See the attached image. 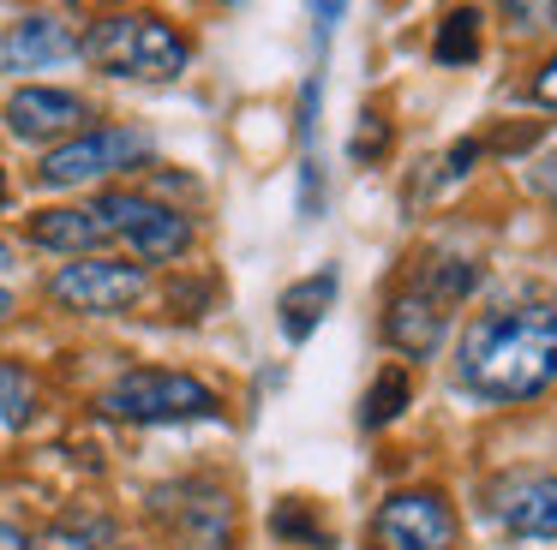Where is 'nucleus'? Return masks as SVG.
<instances>
[{
    "instance_id": "nucleus-15",
    "label": "nucleus",
    "mask_w": 557,
    "mask_h": 550,
    "mask_svg": "<svg viewBox=\"0 0 557 550\" xmlns=\"http://www.w3.org/2000/svg\"><path fill=\"white\" fill-rule=\"evenodd\" d=\"M408 407H413V371L408 365H384L372 377V389H366V401H360V425L384 430V425H396Z\"/></svg>"
},
{
    "instance_id": "nucleus-19",
    "label": "nucleus",
    "mask_w": 557,
    "mask_h": 550,
    "mask_svg": "<svg viewBox=\"0 0 557 550\" xmlns=\"http://www.w3.org/2000/svg\"><path fill=\"white\" fill-rule=\"evenodd\" d=\"M270 526H276V538H294V545H306V550H330V533H324L318 521H306V502H300V497L282 502Z\"/></svg>"
},
{
    "instance_id": "nucleus-2",
    "label": "nucleus",
    "mask_w": 557,
    "mask_h": 550,
    "mask_svg": "<svg viewBox=\"0 0 557 550\" xmlns=\"http://www.w3.org/2000/svg\"><path fill=\"white\" fill-rule=\"evenodd\" d=\"M78 54L109 78H138V84H169L186 72L193 42L157 12H109L78 36Z\"/></svg>"
},
{
    "instance_id": "nucleus-27",
    "label": "nucleus",
    "mask_w": 557,
    "mask_h": 550,
    "mask_svg": "<svg viewBox=\"0 0 557 550\" xmlns=\"http://www.w3.org/2000/svg\"><path fill=\"white\" fill-rule=\"evenodd\" d=\"M7 263H13V246H7V239H0V270H7Z\"/></svg>"
},
{
    "instance_id": "nucleus-3",
    "label": "nucleus",
    "mask_w": 557,
    "mask_h": 550,
    "mask_svg": "<svg viewBox=\"0 0 557 550\" xmlns=\"http://www.w3.org/2000/svg\"><path fill=\"white\" fill-rule=\"evenodd\" d=\"M480 287V270L468 258H437L425 263V275L413 287H401L384 311V341L396 347L401 359H432L449 335V317L456 305Z\"/></svg>"
},
{
    "instance_id": "nucleus-14",
    "label": "nucleus",
    "mask_w": 557,
    "mask_h": 550,
    "mask_svg": "<svg viewBox=\"0 0 557 550\" xmlns=\"http://www.w3.org/2000/svg\"><path fill=\"white\" fill-rule=\"evenodd\" d=\"M330 305H336V270H318V275H306V282H294L288 293L276 299L282 335H288V341H312L318 323L330 317Z\"/></svg>"
},
{
    "instance_id": "nucleus-7",
    "label": "nucleus",
    "mask_w": 557,
    "mask_h": 550,
    "mask_svg": "<svg viewBox=\"0 0 557 550\" xmlns=\"http://www.w3.org/2000/svg\"><path fill=\"white\" fill-rule=\"evenodd\" d=\"M150 155V138L133 126H85L73 132L66 143H54L49 155H42L37 179L42 186H90V179H109L121 174V167H138Z\"/></svg>"
},
{
    "instance_id": "nucleus-25",
    "label": "nucleus",
    "mask_w": 557,
    "mask_h": 550,
    "mask_svg": "<svg viewBox=\"0 0 557 550\" xmlns=\"http://www.w3.org/2000/svg\"><path fill=\"white\" fill-rule=\"evenodd\" d=\"M473 155H480V143H456V150H449V174H468Z\"/></svg>"
},
{
    "instance_id": "nucleus-8",
    "label": "nucleus",
    "mask_w": 557,
    "mask_h": 550,
    "mask_svg": "<svg viewBox=\"0 0 557 550\" xmlns=\"http://www.w3.org/2000/svg\"><path fill=\"white\" fill-rule=\"evenodd\" d=\"M145 263H114V258H73L49 275V299L73 317H114L145 299Z\"/></svg>"
},
{
    "instance_id": "nucleus-18",
    "label": "nucleus",
    "mask_w": 557,
    "mask_h": 550,
    "mask_svg": "<svg viewBox=\"0 0 557 550\" xmlns=\"http://www.w3.org/2000/svg\"><path fill=\"white\" fill-rule=\"evenodd\" d=\"M30 550H133L121 533H114V521H102V514H78V521H61L42 545Z\"/></svg>"
},
{
    "instance_id": "nucleus-6",
    "label": "nucleus",
    "mask_w": 557,
    "mask_h": 550,
    "mask_svg": "<svg viewBox=\"0 0 557 550\" xmlns=\"http://www.w3.org/2000/svg\"><path fill=\"white\" fill-rule=\"evenodd\" d=\"M150 514L162 521L174 550H234V497L216 478H181L157 490Z\"/></svg>"
},
{
    "instance_id": "nucleus-13",
    "label": "nucleus",
    "mask_w": 557,
    "mask_h": 550,
    "mask_svg": "<svg viewBox=\"0 0 557 550\" xmlns=\"http://www.w3.org/2000/svg\"><path fill=\"white\" fill-rule=\"evenodd\" d=\"M30 246L42 251H61V258H97L102 246H109V227H102V215L90 210V203H54V210H37L25 222Z\"/></svg>"
},
{
    "instance_id": "nucleus-26",
    "label": "nucleus",
    "mask_w": 557,
    "mask_h": 550,
    "mask_svg": "<svg viewBox=\"0 0 557 550\" xmlns=\"http://www.w3.org/2000/svg\"><path fill=\"white\" fill-rule=\"evenodd\" d=\"M13 317V287H0V323Z\"/></svg>"
},
{
    "instance_id": "nucleus-16",
    "label": "nucleus",
    "mask_w": 557,
    "mask_h": 550,
    "mask_svg": "<svg viewBox=\"0 0 557 550\" xmlns=\"http://www.w3.org/2000/svg\"><path fill=\"white\" fill-rule=\"evenodd\" d=\"M42 407V389H37V371L18 365V359H0V425L7 430H25Z\"/></svg>"
},
{
    "instance_id": "nucleus-1",
    "label": "nucleus",
    "mask_w": 557,
    "mask_h": 550,
    "mask_svg": "<svg viewBox=\"0 0 557 550\" xmlns=\"http://www.w3.org/2000/svg\"><path fill=\"white\" fill-rule=\"evenodd\" d=\"M456 377L480 401H533L557 383V311L509 305L485 311L461 335Z\"/></svg>"
},
{
    "instance_id": "nucleus-22",
    "label": "nucleus",
    "mask_w": 557,
    "mask_h": 550,
    "mask_svg": "<svg viewBox=\"0 0 557 550\" xmlns=\"http://www.w3.org/2000/svg\"><path fill=\"white\" fill-rule=\"evenodd\" d=\"M533 102L557 108V54H545V66L533 72Z\"/></svg>"
},
{
    "instance_id": "nucleus-28",
    "label": "nucleus",
    "mask_w": 557,
    "mask_h": 550,
    "mask_svg": "<svg viewBox=\"0 0 557 550\" xmlns=\"http://www.w3.org/2000/svg\"><path fill=\"white\" fill-rule=\"evenodd\" d=\"M0 203H7V174H0Z\"/></svg>"
},
{
    "instance_id": "nucleus-5",
    "label": "nucleus",
    "mask_w": 557,
    "mask_h": 550,
    "mask_svg": "<svg viewBox=\"0 0 557 550\" xmlns=\"http://www.w3.org/2000/svg\"><path fill=\"white\" fill-rule=\"evenodd\" d=\"M90 210L102 215L109 239H126V246H133L138 263H174V258H186L193 239H198L193 215H181L174 203H162V198H145V191H126V186L102 191Z\"/></svg>"
},
{
    "instance_id": "nucleus-10",
    "label": "nucleus",
    "mask_w": 557,
    "mask_h": 550,
    "mask_svg": "<svg viewBox=\"0 0 557 550\" xmlns=\"http://www.w3.org/2000/svg\"><path fill=\"white\" fill-rule=\"evenodd\" d=\"M492 514L509 538L552 545L557 538V473H509L492 485Z\"/></svg>"
},
{
    "instance_id": "nucleus-11",
    "label": "nucleus",
    "mask_w": 557,
    "mask_h": 550,
    "mask_svg": "<svg viewBox=\"0 0 557 550\" xmlns=\"http://www.w3.org/2000/svg\"><path fill=\"white\" fill-rule=\"evenodd\" d=\"M85 120H90L85 96L54 90V84H25V90L7 96V132L25 138V143L73 138V132H85Z\"/></svg>"
},
{
    "instance_id": "nucleus-17",
    "label": "nucleus",
    "mask_w": 557,
    "mask_h": 550,
    "mask_svg": "<svg viewBox=\"0 0 557 550\" xmlns=\"http://www.w3.org/2000/svg\"><path fill=\"white\" fill-rule=\"evenodd\" d=\"M432 60L437 66H468V60H480V12L473 7L444 12V24L432 36Z\"/></svg>"
},
{
    "instance_id": "nucleus-24",
    "label": "nucleus",
    "mask_w": 557,
    "mask_h": 550,
    "mask_svg": "<svg viewBox=\"0 0 557 550\" xmlns=\"http://www.w3.org/2000/svg\"><path fill=\"white\" fill-rule=\"evenodd\" d=\"M0 550H30V533L13 521H0Z\"/></svg>"
},
{
    "instance_id": "nucleus-20",
    "label": "nucleus",
    "mask_w": 557,
    "mask_h": 550,
    "mask_svg": "<svg viewBox=\"0 0 557 550\" xmlns=\"http://www.w3.org/2000/svg\"><path fill=\"white\" fill-rule=\"evenodd\" d=\"M504 7V18L516 24V30H545V24H557V0H497Z\"/></svg>"
},
{
    "instance_id": "nucleus-9",
    "label": "nucleus",
    "mask_w": 557,
    "mask_h": 550,
    "mask_svg": "<svg viewBox=\"0 0 557 550\" xmlns=\"http://www.w3.org/2000/svg\"><path fill=\"white\" fill-rule=\"evenodd\" d=\"M456 509L437 490H396L372 514V550H449Z\"/></svg>"
},
{
    "instance_id": "nucleus-12",
    "label": "nucleus",
    "mask_w": 557,
    "mask_h": 550,
    "mask_svg": "<svg viewBox=\"0 0 557 550\" xmlns=\"http://www.w3.org/2000/svg\"><path fill=\"white\" fill-rule=\"evenodd\" d=\"M73 54H78V30L66 18H54V12H30V18H18L0 36V66L7 72H49Z\"/></svg>"
},
{
    "instance_id": "nucleus-4",
    "label": "nucleus",
    "mask_w": 557,
    "mask_h": 550,
    "mask_svg": "<svg viewBox=\"0 0 557 550\" xmlns=\"http://www.w3.org/2000/svg\"><path fill=\"white\" fill-rule=\"evenodd\" d=\"M97 413L121 425H193V418H222V395L193 371L133 365L97 395Z\"/></svg>"
},
{
    "instance_id": "nucleus-21",
    "label": "nucleus",
    "mask_w": 557,
    "mask_h": 550,
    "mask_svg": "<svg viewBox=\"0 0 557 550\" xmlns=\"http://www.w3.org/2000/svg\"><path fill=\"white\" fill-rule=\"evenodd\" d=\"M384 150H389V126L377 114H366V126L354 132V155H360V162H377Z\"/></svg>"
},
{
    "instance_id": "nucleus-23",
    "label": "nucleus",
    "mask_w": 557,
    "mask_h": 550,
    "mask_svg": "<svg viewBox=\"0 0 557 550\" xmlns=\"http://www.w3.org/2000/svg\"><path fill=\"white\" fill-rule=\"evenodd\" d=\"M342 12H348V0H312L318 30H336V24H342Z\"/></svg>"
}]
</instances>
